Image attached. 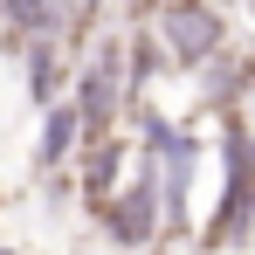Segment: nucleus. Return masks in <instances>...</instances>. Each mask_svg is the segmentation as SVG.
Returning a JSON list of instances; mask_svg holds the SVG:
<instances>
[{
  "mask_svg": "<svg viewBox=\"0 0 255 255\" xmlns=\"http://www.w3.org/2000/svg\"><path fill=\"white\" fill-rule=\"evenodd\" d=\"M221 7H228V0H221Z\"/></svg>",
  "mask_w": 255,
  "mask_h": 255,
  "instance_id": "nucleus-11",
  "label": "nucleus"
},
{
  "mask_svg": "<svg viewBox=\"0 0 255 255\" xmlns=\"http://www.w3.org/2000/svg\"><path fill=\"white\" fill-rule=\"evenodd\" d=\"M152 35L166 42L172 69H200L228 48V14L221 0H152Z\"/></svg>",
  "mask_w": 255,
  "mask_h": 255,
  "instance_id": "nucleus-3",
  "label": "nucleus"
},
{
  "mask_svg": "<svg viewBox=\"0 0 255 255\" xmlns=\"http://www.w3.org/2000/svg\"><path fill=\"white\" fill-rule=\"evenodd\" d=\"M97 14H104V0H62V42H83Z\"/></svg>",
  "mask_w": 255,
  "mask_h": 255,
  "instance_id": "nucleus-10",
  "label": "nucleus"
},
{
  "mask_svg": "<svg viewBox=\"0 0 255 255\" xmlns=\"http://www.w3.org/2000/svg\"><path fill=\"white\" fill-rule=\"evenodd\" d=\"M83 145V118H76V104L69 97H55V104H42V138H35V166L55 172L69 152Z\"/></svg>",
  "mask_w": 255,
  "mask_h": 255,
  "instance_id": "nucleus-7",
  "label": "nucleus"
},
{
  "mask_svg": "<svg viewBox=\"0 0 255 255\" xmlns=\"http://www.w3.org/2000/svg\"><path fill=\"white\" fill-rule=\"evenodd\" d=\"M69 83H76L69 104H76V118H83V145H90V138H111L118 118L131 111V90H125V35H104Z\"/></svg>",
  "mask_w": 255,
  "mask_h": 255,
  "instance_id": "nucleus-2",
  "label": "nucleus"
},
{
  "mask_svg": "<svg viewBox=\"0 0 255 255\" xmlns=\"http://www.w3.org/2000/svg\"><path fill=\"white\" fill-rule=\"evenodd\" d=\"M21 55H28V97H35V104H55V97L69 90V76H76L69 55H62V35H42V42H28Z\"/></svg>",
  "mask_w": 255,
  "mask_h": 255,
  "instance_id": "nucleus-8",
  "label": "nucleus"
},
{
  "mask_svg": "<svg viewBox=\"0 0 255 255\" xmlns=\"http://www.w3.org/2000/svg\"><path fill=\"white\" fill-rule=\"evenodd\" d=\"M0 21H7V42H42L62 35V0H0Z\"/></svg>",
  "mask_w": 255,
  "mask_h": 255,
  "instance_id": "nucleus-9",
  "label": "nucleus"
},
{
  "mask_svg": "<svg viewBox=\"0 0 255 255\" xmlns=\"http://www.w3.org/2000/svg\"><path fill=\"white\" fill-rule=\"evenodd\" d=\"M90 214H97V228H104L118 249H145V242H159V235H166V214H159V172H152V159L138 152V172H131L104 207H90Z\"/></svg>",
  "mask_w": 255,
  "mask_h": 255,
  "instance_id": "nucleus-4",
  "label": "nucleus"
},
{
  "mask_svg": "<svg viewBox=\"0 0 255 255\" xmlns=\"http://www.w3.org/2000/svg\"><path fill=\"white\" fill-rule=\"evenodd\" d=\"M221 200H214V221L200 235V249L221 255V249H242L255 235V131H249V111H221Z\"/></svg>",
  "mask_w": 255,
  "mask_h": 255,
  "instance_id": "nucleus-1",
  "label": "nucleus"
},
{
  "mask_svg": "<svg viewBox=\"0 0 255 255\" xmlns=\"http://www.w3.org/2000/svg\"><path fill=\"white\" fill-rule=\"evenodd\" d=\"M193 76H200V104H207L214 118H221V111H242L255 97V48H221Z\"/></svg>",
  "mask_w": 255,
  "mask_h": 255,
  "instance_id": "nucleus-5",
  "label": "nucleus"
},
{
  "mask_svg": "<svg viewBox=\"0 0 255 255\" xmlns=\"http://www.w3.org/2000/svg\"><path fill=\"white\" fill-rule=\"evenodd\" d=\"M125 166H131V145L111 131V138H90V152H83V200L90 207H104L118 186H125Z\"/></svg>",
  "mask_w": 255,
  "mask_h": 255,
  "instance_id": "nucleus-6",
  "label": "nucleus"
},
{
  "mask_svg": "<svg viewBox=\"0 0 255 255\" xmlns=\"http://www.w3.org/2000/svg\"><path fill=\"white\" fill-rule=\"evenodd\" d=\"M249 7H255V0H249Z\"/></svg>",
  "mask_w": 255,
  "mask_h": 255,
  "instance_id": "nucleus-12",
  "label": "nucleus"
}]
</instances>
